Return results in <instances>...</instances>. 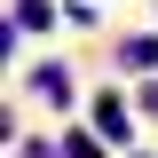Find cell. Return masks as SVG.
<instances>
[{"label":"cell","instance_id":"obj_1","mask_svg":"<svg viewBox=\"0 0 158 158\" xmlns=\"http://www.w3.org/2000/svg\"><path fill=\"white\" fill-rule=\"evenodd\" d=\"M95 127L118 142V135H127V103H118V95H103V103H95Z\"/></svg>","mask_w":158,"mask_h":158},{"label":"cell","instance_id":"obj_2","mask_svg":"<svg viewBox=\"0 0 158 158\" xmlns=\"http://www.w3.org/2000/svg\"><path fill=\"white\" fill-rule=\"evenodd\" d=\"M118 63H135V71H142V63H158V40H127V48H118Z\"/></svg>","mask_w":158,"mask_h":158}]
</instances>
